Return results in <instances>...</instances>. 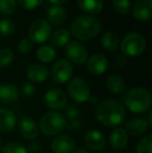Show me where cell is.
I'll list each match as a JSON object with an SVG mask.
<instances>
[{
  "label": "cell",
  "instance_id": "cell-1",
  "mask_svg": "<svg viewBox=\"0 0 152 153\" xmlns=\"http://www.w3.org/2000/svg\"><path fill=\"white\" fill-rule=\"evenodd\" d=\"M95 116L103 126L117 127L125 119L126 108L117 99H105L98 104Z\"/></svg>",
  "mask_w": 152,
  "mask_h": 153
},
{
  "label": "cell",
  "instance_id": "cell-2",
  "mask_svg": "<svg viewBox=\"0 0 152 153\" xmlns=\"http://www.w3.org/2000/svg\"><path fill=\"white\" fill-rule=\"evenodd\" d=\"M101 30V22L94 16L82 15L75 18L71 24L72 34L81 41H89L95 38Z\"/></svg>",
  "mask_w": 152,
  "mask_h": 153
},
{
  "label": "cell",
  "instance_id": "cell-3",
  "mask_svg": "<svg viewBox=\"0 0 152 153\" xmlns=\"http://www.w3.org/2000/svg\"><path fill=\"white\" fill-rule=\"evenodd\" d=\"M151 94L145 88H133L124 96V106L132 114H143L151 106Z\"/></svg>",
  "mask_w": 152,
  "mask_h": 153
},
{
  "label": "cell",
  "instance_id": "cell-4",
  "mask_svg": "<svg viewBox=\"0 0 152 153\" xmlns=\"http://www.w3.org/2000/svg\"><path fill=\"white\" fill-rule=\"evenodd\" d=\"M67 119L65 116L55 111L45 113L39 122V129L46 137L59 135L67 127Z\"/></svg>",
  "mask_w": 152,
  "mask_h": 153
},
{
  "label": "cell",
  "instance_id": "cell-5",
  "mask_svg": "<svg viewBox=\"0 0 152 153\" xmlns=\"http://www.w3.org/2000/svg\"><path fill=\"white\" fill-rule=\"evenodd\" d=\"M120 48L125 56H139L146 49V39L138 32H129L121 40Z\"/></svg>",
  "mask_w": 152,
  "mask_h": 153
},
{
  "label": "cell",
  "instance_id": "cell-6",
  "mask_svg": "<svg viewBox=\"0 0 152 153\" xmlns=\"http://www.w3.org/2000/svg\"><path fill=\"white\" fill-rule=\"evenodd\" d=\"M67 91L70 98L79 104L87 102L91 96V89L87 82L85 79L79 77H75L69 81L67 85Z\"/></svg>",
  "mask_w": 152,
  "mask_h": 153
},
{
  "label": "cell",
  "instance_id": "cell-7",
  "mask_svg": "<svg viewBox=\"0 0 152 153\" xmlns=\"http://www.w3.org/2000/svg\"><path fill=\"white\" fill-rule=\"evenodd\" d=\"M51 36V25L45 19H36L28 29V40L35 44L46 42Z\"/></svg>",
  "mask_w": 152,
  "mask_h": 153
},
{
  "label": "cell",
  "instance_id": "cell-8",
  "mask_svg": "<svg viewBox=\"0 0 152 153\" xmlns=\"http://www.w3.org/2000/svg\"><path fill=\"white\" fill-rule=\"evenodd\" d=\"M68 61L75 65H83L87 59V50L81 43L77 41H70L65 48Z\"/></svg>",
  "mask_w": 152,
  "mask_h": 153
},
{
  "label": "cell",
  "instance_id": "cell-9",
  "mask_svg": "<svg viewBox=\"0 0 152 153\" xmlns=\"http://www.w3.org/2000/svg\"><path fill=\"white\" fill-rule=\"evenodd\" d=\"M51 74H52V78L57 83H66L72 77L73 66L68 59H59L52 66Z\"/></svg>",
  "mask_w": 152,
  "mask_h": 153
},
{
  "label": "cell",
  "instance_id": "cell-10",
  "mask_svg": "<svg viewBox=\"0 0 152 153\" xmlns=\"http://www.w3.org/2000/svg\"><path fill=\"white\" fill-rule=\"evenodd\" d=\"M44 102L48 108L52 111L65 108L68 103V96L63 90L61 89H51L45 94Z\"/></svg>",
  "mask_w": 152,
  "mask_h": 153
},
{
  "label": "cell",
  "instance_id": "cell-11",
  "mask_svg": "<svg viewBox=\"0 0 152 153\" xmlns=\"http://www.w3.org/2000/svg\"><path fill=\"white\" fill-rule=\"evenodd\" d=\"M76 142L69 134H59L51 142L50 148L54 153H72L75 149Z\"/></svg>",
  "mask_w": 152,
  "mask_h": 153
},
{
  "label": "cell",
  "instance_id": "cell-12",
  "mask_svg": "<svg viewBox=\"0 0 152 153\" xmlns=\"http://www.w3.org/2000/svg\"><path fill=\"white\" fill-rule=\"evenodd\" d=\"M18 124V130L20 134L26 140H35L37 139L40 134V129L37 122L31 117L25 116L19 120Z\"/></svg>",
  "mask_w": 152,
  "mask_h": 153
},
{
  "label": "cell",
  "instance_id": "cell-13",
  "mask_svg": "<svg viewBox=\"0 0 152 153\" xmlns=\"http://www.w3.org/2000/svg\"><path fill=\"white\" fill-rule=\"evenodd\" d=\"M83 142L90 150L100 151L105 147L106 140L101 131L97 130V129H90L85 132Z\"/></svg>",
  "mask_w": 152,
  "mask_h": 153
},
{
  "label": "cell",
  "instance_id": "cell-14",
  "mask_svg": "<svg viewBox=\"0 0 152 153\" xmlns=\"http://www.w3.org/2000/svg\"><path fill=\"white\" fill-rule=\"evenodd\" d=\"M87 68L92 75H96V76L102 75L108 70V61L103 54L96 53L87 59Z\"/></svg>",
  "mask_w": 152,
  "mask_h": 153
},
{
  "label": "cell",
  "instance_id": "cell-15",
  "mask_svg": "<svg viewBox=\"0 0 152 153\" xmlns=\"http://www.w3.org/2000/svg\"><path fill=\"white\" fill-rule=\"evenodd\" d=\"M152 15V0H136L132 6V16L139 21H147Z\"/></svg>",
  "mask_w": 152,
  "mask_h": 153
},
{
  "label": "cell",
  "instance_id": "cell-16",
  "mask_svg": "<svg viewBox=\"0 0 152 153\" xmlns=\"http://www.w3.org/2000/svg\"><path fill=\"white\" fill-rule=\"evenodd\" d=\"M128 141H129V137H128L127 131L122 127H116L110 132V139H108L110 147L115 150L124 149L127 146Z\"/></svg>",
  "mask_w": 152,
  "mask_h": 153
},
{
  "label": "cell",
  "instance_id": "cell-17",
  "mask_svg": "<svg viewBox=\"0 0 152 153\" xmlns=\"http://www.w3.org/2000/svg\"><path fill=\"white\" fill-rule=\"evenodd\" d=\"M18 119L12 111L0 108V133H8L17 126Z\"/></svg>",
  "mask_w": 152,
  "mask_h": 153
},
{
  "label": "cell",
  "instance_id": "cell-18",
  "mask_svg": "<svg viewBox=\"0 0 152 153\" xmlns=\"http://www.w3.org/2000/svg\"><path fill=\"white\" fill-rule=\"evenodd\" d=\"M26 76L31 82H43L49 76V70L46 66L40 64H33L26 70Z\"/></svg>",
  "mask_w": 152,
  "mask_h": 153
},
{
  "label": "cell",
  "instance_id": "cell-19",
  "mask_svg": "<svg viewBox=\"0 0 152 153\" xmlns=\"http://www.w3.org/2000/svg\"><path fill=\"white\" fill-rule=\"evenodd\" d=\"M149 125L147 123L146 119H143L141 117H134L129 119L126 123V128L125 130L127 133L131 135H142L148 130Z\"/></svg>",
  "mask_w": 152,
  "mask_h": 153
},
{
  "label": "cell",
  "instance_id": "cell-20",
  "mask_svg": "<svg viewBox=\"0 0 152 153\" xmlns=\"http://www.w3.org/2000/svg\"><path fill=\"white\" fill-rule=\"evenodd\" d=\"M19 98V89L13 83L0 85V102L3 104H12Z\"/></svg>",
  "mask_w": 152,
  "mask_h": 153
},
{
  "label": "cell",
  "instance_id": "cell-21",
  "mask_svg": "<svg viewBox=\"0 0 152 153\" xmlns=\"http://www.w3.org/2000/svg\"><path fill=\"white\" fill-rule=\"evenodd\" d=\"M47 18H48V23L50 25L59 26L64 24V22L67 19V12L63 6L53 5L47 12Z\"/></svg>",
  "mask_w": 152,
  "mask_h": 153
},
{
  "label": "cell",
  "instance_id": "cell-22",
  "mask_svg": "<svg viewBox=\"0 0 152 153\" xmlns=\"http://www.w3.org/2000/svg\"><path fill=\"white\" fill-rule=\"evenodd\" d=\"M79 10L89 15H97L103 8V0H77Z\"/></svg>",
  "mask_w": 152,
  "mask_h": 153
},
{
  "label": "cell",
  "instance_id": "cell-23",
  "mask_svg": "<svg viewBox=\"0 0 152 153\" xmlns=\"http://www.w3.org/2000/svg\"><path fill=\"white\" fill-rule=\"evenodd\" d=\"M106 89L114 95L122 94L126 89V83L124 79L119 75H110L106 79Z\"/></svg>",
  "mask_w": 152,
  "mask_h": 153
},
{
  "label": "cell",
  "instance_id": "cell-24",
  "mask_svg": "<svg viewBox=\"0 0 152 153\" xmlns=\"http://www.w3.org/2000/svg\"><path fill=\"white\" fill-rule=\"evenodd\" d=\"M101 44L106 50L116 51L119 48L120 39L118 34L114 31H106L103 33L101 38Z\"/></svg>",
  "mask_w": 152,
  "mask_h": 153
},
{
  "label": "cell",
  "instance_id": "cell-25",
  "mask_svg": "<svg viewBox=\"0 0 152 153\" xmlns=\"http://www.w3.org/2000/svg\"><path fill=\"white\" fill-rule=\"evenodd\" d=\"M70 39H71V34H70L69 30L61 28L53 32L50 41L53 46L55 47H66V45L70 42Z\"/></svg>",
  "mask_w": 152,
  "mask_h": 153
},
{
  "label": "cell",
  "instance_id": "cell-26",
  "mask_svg": "<svg viewBox=\"0 0 152 153\" xmlns=\"http://www.w3.org/2000/svg\"><path fill=\"white\" fill-rule=\"evenodd\" d=\"M56 56L55 49L51 46H42L37 50V59L42 62H50Z\"/></svg>",
  "mask_w": 152,
  "mask_h": 153
},
{
  "label": "cell",
  "instance_id": "cell-27",
  "mask_svg": "<svg viewBox=\"0 0 152 153\" xmlns=\"http://www.w3.org/2000/svg\"><path fill=\"white\" fill-rule=\"evenodd\" d=\"M0 153H28L26 146L19 142H10L1 148Z\"/></svg>",
  "mask_w": 152,
  "mask_h": 153
},
{
  "label": "cell",
  "instance_id": "cell-28",
  "mask_svg": "<svg viewBox=\"0 0 152 153\" xmlns=\"http://www.w3.org/2000/svg\"><path fill=\"white\" fill-rule=\"evenodd\" d=\"M136 153H152V135L148 134L139 141Z\"/></svg>",
  "mask_w": 152,
  "mask_h": 153
},
{
  "label": "cell",
  "instance_id": "cell-29",
  "mask_svg": "<svg viewBox=\"0 0 152 153\" xmlns=\"http://www.w3.org/2000/svg\"><path fill=\"white\" fill-rule=\"evenodd\" d=\"M17 10V0H0V13L4 16H10Z\"/></svg>",
  "mask_w": 152,
  "mask_h": 153
},
{
  "label": "cell",
  "instance_id": "cell-30",
  "mask_svg": "<svg viewBox=\"0 0 152 153\" xmlns=\"http://www.w3.org/2000/svg\"><path fill=\"white\" fill-rule=\"evenodd\" d=\"M14 52L10 48H2L0 50V68H6L14 61Z\"/></svg>",
  "mask_w": 152,
  "mask_h": 153
},
{
  "label": "cell",
  "instance_id": "cell-31",
  "mask_svg": "<svg viewBox=\"0 0 152 153\" xmlns=\"http://www.w3.org/2000/svg\"><path fill=\"white\" fill-rule=\"evenodd\" d=\"M113 7L118 14L126 16L130 10V1L129 0H113Z\"/></svg>",
  "mask_w": 152,
  "mask_h": 153
},
{
  "label": "cell",
  "instance_id": "cell-32",
  "mask_svg": "<svg viewBox=\"0 0 152 153\" xmlns=\"http://www.w3.org/2000/svg\"><path fill=\"white\" fill-rule=\"evenodd\" d=\"M15 30H16V26H15L14 22L8 19H2L0 20V33L3 36H12L14 34Z\"/></svg>",
  "mask_w": 152,
  "mask_h": 153
},
{
  "label": "cell",
  "instance_id": "cell-33",
  "mask_svg": "<svg viewBox=\"0 0 152 153\" xmlns=\"http://www.w3.org/2000/svg\"><path fill=\"white\" fill-rule=\"evenodd\" d=\"M65 115H66V119L69 120H75L80 118V111L79 108L74 104H69L65 106Z\"/></svg>",
  "mask_w": 152,
  "mask_h": 153
},
{
  "label": "cell",
  "instance_id": "cell-34",
  "mask_svg": "<svg viewBox=\"0 0 152 153\" xmlns=\"http://www.w3.org/2000/svg\"><path fill=\"white\" fill-rule=\"evenodd\" d=\"M19 4L22 8L27 10H36L42 4L43 0H18Z\"/></svg>",
  "mask_w": 152,
  "mask_h": 153
},
{
  "label": "cell",
  "instance_id": "cell-35",
  "mask_svg": "<svg viewBox=\"0 0 152 153\" xmlns=\"http://www.w3.org/2000/svg\"><path fill=\"white\" fill-rule=\"evenodd\" d=\"M33 49V43L28 40V39H22L20 42L18 43V50L22 54L28 53L29 51Z\"/></svg>",
  "mask_w": 152,
  "mask_h": 153
},
{
  "label": "cell",
  "instance_id": "cell-36",
  "mask_svg": "<svg viewBox=\"0 0 152 153\" xmlns=\"http://www.w3.org/2000/svg\"><path fill=\"white\" fill-rule=\"evenodd\" d=\"M35 91H36L35 85L31 82L24 83V85H23V88H22V92L25 97H31L33 95V93H35Z\"/></svg>",
  "mask_w": 152,
  "mask_h": 153
},
{
  "label": "cell",
  "instance_id": "cell-37",
  "mask_svg": "<svg viewBox=\"0 0 152 153\" xmlns=\"http://www.w3.org/2000/svg\"><path fill=\"white\" fill-rule=\"evenodd\" d=\"M82 127V121L80 120V118L75 120H70L69 123H67V129L70 130H77V129H80Z\"/></svg>",
  "mask_w": 152,
  "mask_h": 153
},
{
  "label": "cell",
  "instance_id": "cell-38",
  "mask_svg": "<svg viewBox=\"0 0 152 153\" xmlns=\"http://www.w3.org/2000/svg\"><path fill=\"white\" fill-rule=\"evenodd\" d=\"M26 148L28 153H39L41 151V143L39 141H33L28 144Z\"/></svg>",
  "mask_w": 152,
  "mask_h": 153
},
{
  "label": "cell",
  "instance_id": "cell-39",
  "mask_svg": "<svg viewBox=\"0 0 152 153\" xmlns=\"http://www.w3.org/2000/svg\"><path fill=\"white\" fill-rule=\"evenodd\" d=\"M116 64L118 65L119 67H124L126 64H127V59H126L125 55H119L116 59Z\"/></svg>",
  "mask_w": 152,
  "mask_h": 153
},
{
  "label": "cell",
  "instance_id": "cell-40",
  "mask_svg": "<svg viewBox=\"0 0 152 153\" xmlns=\"http://www.w3.org/2000/svg\"><path fill=\"white\" fill-rule=\"evenodd\" d=\"M51 4L53 5H59V6H62L64 3L66 2V0H48Z\"/></svg>",
  "mask_w": 152,
  "mask_h": 153
},
{
  "label": "cell",
  "instance_id": "cell-41",
  "mask_svg": "<svg viewBox=\"0 0 152 153\" xmlns=\"http://www.w3.org/2000/svg\"><path fill=\"white\" fill-rule=\"evenodd\" d=\"M89 101L91 104H97V102H98V97L96 96V95H91L90 96V98H89Z\"/></svg>",
  "mask_w": 152,
  "mask_h": 153
},
{
  "label": "cell",
  "instance_id": "cell-42",
  "mask_svg": "<svg viewBox=\"0 0 152 153\" xmlns=\"http://www.w3.org/2000/svg\"><path fill=\"white\" fill-rule=\"evenodd\" d=\"M147 123H148V125H149V127L152 125V113H151V111L148 113V117H147Z\"/></svg>",
  "mask_w": 152,
  "mask_h": 153
},
{
  "label": "cell",
  "instance_id": "cell-43",
  "mask_svg": "<svg viewBox=\"0 0 152 153\" xmlns=\"http://www.w3.org/2000/svg\"><path fill=\"white\" fill-rule=\"evenodd\" d=\"M72 153H89V152L85 149H83V148H77V149H74Z\"/></svg>",
  "mask_w": 152,
  "mask_h": 153
},
{
  "label": "cell",
  "instance_id": "cell-44",
  "mask_svg": "<svg viewBox=\"0 0 152 153\" xmlns=\"http://www.w3.org/2000/svg\"><path fill=\"white\" fill-rule=\"evenodd\" d=\"M0 152H1V141H0Z\"/></svg>",
  "mask_w": 152,
  "mask_h": 153
}]
</instances>
